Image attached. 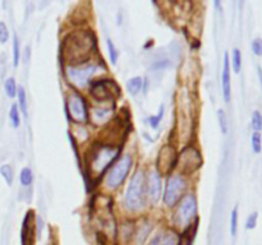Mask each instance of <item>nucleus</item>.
Wrapping results in <instances>:
<instances>
[{
    "label": "nucleus",
    "mask_w": 262,
    "mask_h": 245,
    "mask_svg": "<svg viewBox=\"0 0 262 245\" xmlns=\"http://www.w3.org/2000/svg\"><path fill=\"white\" fill-rule=\"evenodd\" d=\"M19 180H20V184H22L23 186H30L31 184H32L33 175H32V171H31L30 167L22 168V171H20V175H19Z\"/></svg>",
    "instance_id": "b1692460"
},
{
    "label": "nucleus",
    "mask_w": 262,
    "mask_h": 245,
    "mask_svg": "<svg viewBox=\"0 0 262 245\" xmlns=\"http://www.w3.org/2000/svg\"><path fill=\"white\" fill-rule=\"evenodd\" d=\"M112 86H114L113 81H96L91 84V92L99 100L112 99Z\"/></svg>",
    "instance_id": "ddd939ff"
},
{
    "label": "nucleus",
    "mask_w": 262,
    "mask_h": 245,
    "mask_svg": "<svg viewBox=\"0 0 262 245\" xmlns=\"http://www.w3.org/2000/svg\"><path fill=\"white\" fill-rule=\"evenodd\" d=\"M164 110H165V106H164V105H161L160 109H159V114L155 115V116H154V115H151V116L148 117L147 121H148V124H150L151 128L156 129V128L159 127V124H160L161 119H163V116H164Z\"/></svg>",
    "instance_id": "393cba45"
},
{
    "label": "nucleus",
    "mask_w": 262,
    "mask_h": 245,
    "mask_svg": "<svg viewBox=\"0 0 262 245\" xmlns=\"http://www.w3.org/2000/svg\"><path fill=\"white\" fill-rule=\"evenodd\" d=\"M4 89L8 97L17 96V84H15V79L13 77H9V78L5 79Z\"/></svg>",
    "instance_id": "aec40b11"
},
{
    "label": "nucleus",
    "mask_w": 262,
    "mask_h": 245,
    "mask_svg": "<svg viewBox=\"0 0 262 245\" xmlns=\"http://www.w3.org/2000/svg\"><path fill=\"white\" fill-rule=\"evenodd\" d=\"M194 230H196V226H193V229H192V225L187 227V229L184 230L183 234H182L181 239H179L178 242H177V245H192Z\"/></svg>",
    "instance_id": "6ab92c4d"
},
{
    "label": "nucleus",
    "mask_w": 262,
    "mask_h": 245,
    "mask_svg": "<svg viewBox=\"0 0 262 245\" xmlns=\"http://www.w3.org/2000/svg\"><path fill=\"white\" fill-rule=\"evenodd\" d=\"M238 231V207H235L232 211V216H230V234L232 236H235Z\"/></svg>",
    "instance_id": "c756f323"
},
{
    "label": "nucleus",
    "mask_w": 262,
    "mask_h": 245,
    "mask_svg": "<svg viewBox=\"0 0 262 245\" xmlns=\"http://www.w3.org/2000/svg\"><path fill=\"white\" fill-rule=\"evenodd\" d=\"M252 51L255 55L262 56V38H255L252 41Z\"/></svg>",
    "instance_id": "72a5a7b5"
},
{
    "label": "nucleus",
    "mask_w": 262,
    "mask_h": 245,
    "mask_svg": "<svg viewBox=\"0 0 262 245\" xmlns=\"http://www.w3.org/2000/svg\"><path fill=\"white\" fill-rule=\"evenodd\" d=\"M119 147L113 144H99L91 151V160H90V170L92 175H101L113 161L118 157Z\"/></svg>",
    "instance_id": "f03ea898"
},
{
    "label": "nucleus",
    "mask_w": 262,
    "mask_h": 245,
    "mask_svg": "<svg viewBox=\"0 0 262 245\" xmlns=\"http://www.w3.org/2000/svg\"><path fill=\"white\" fill-rule=\"evenodd\" d=\"M145 193V176L142 171H137L130 179V183L125 193V206L129 211H138L143 204Z\"/></svg>",
    "instance_id": "7ed1b4c3"
},
{
    "label": "nucleus",
    "mask_w": 262,
    "mask_h": 245,
    "mask_svg": "<svg viewBox=\"0 0 262 245\" xmlns=\"http://www.w3.org/2000/svg\"><path fill=\"white\" fill-rule=\"evenodd\" d=\"M178 240L173 232H168V234H160L158 236L154 237L148 245H177Z\"/></svg>",
    "instance_id": "2eb2a0df"
},
{
    "label": "nucleus",
    "mask_w": 262,
    "mask_h": 245,
    "mask_svg": "<svg viewBox=\"0 0 262 245\" xmlns=\"http://www.w3.org/2000/svg\"><path fill=\"white\" fill-rule=\"evenodd\" d=\"M222 87H223V96H224L225 102L230 101L232 96V87H230V60L229 54H224V64H223V73H222Z\"/></svg>",
    "instance_id": "f8f14e48"
},
{
    "label": "nucleus",
    "mask_w": 262,
    "mask_h": 245,
    "mask_svg": "<svg viewBox=\"0 0 262 245\" xmlns=\"http://www.w3.org/2000/svg\"><path fill=\"white\" fill-rule=\"evenodd\" d=\"M217 120H219V125H220V129H222L223 134H227L228 133V117L227 114H225L224 110L220 109L217 111Z\"/></svg>",
    "instance_id": "c85d7f7f"
},
{
    "label": "nucleus",
    "mask_w": 262,
    "mask_h": 245,
    "mask_svg": "<svg viewBox=\"0 0 262 245\" xmlns=\"http://www.w3.org/2000/svg\"><path fill=\"white\" fill-rule=\"evenodd\" d=\"M94 71L95 65L71 66V68L68 69L69 78L73 81V83H77L78 86H83Z\"/></svg>",
    "instance_id": "9d476101"
},
{
    "label": "nucleus",
    "mask_w": 262,
    "mask_h": 245,
    "mask_svg": "<svg viewBox=\"0 0 262 245\" xmlns=\"http://www.w3.org/2000/svg\"><path fill=\"white\" fill-rule=\"evenodd\" d=\"M147 197L152 204H156L161 197V178L158 171H152L148 175Z\"/></svg>",
    "instance_id": "9b49d317"
},
{
    "label": "nucleus",
    "mask_w": 262,
    "mask_h": 245,
    "mask_svg": "<svg viewBox=\"0 0 262 245\" xmlns=\"http://www.w3.org/2000/svg\"><path fill=\"white\" fill-rule=\"evenodd\" d=\"M95 40L89 32H74L64 42V55H68L69 63L82 64L90 58Z\"/></svg>",
    "instance_id": "f257e3e1"
},
{
    "label": "nucleus",
    "mask_w": 262,
    "mask_h": 245,
    "mask_svg": "<svg viewBox=\"0 0 262 245\" xmlns=\"http://www.w3.org/2000/svg\"><path fill=\"white\" fill-rule=\"evenodd\" d=\"M20 59V48H19V40H18L17 35L13 37V65L18 66Z\"/></svg>",
    "instance_id": "a878e982"
},
{
    "label": "nucleus",
    "mask_w": 262,
    "mask_h": 245,
    "mask_svg": "<svg viewBox=\"0 0 262 245\" xmlns=\"http://www.w3.org/2000/svg\"><path fill=\"white\" fill-rule=\"evenodd\" d=\"M252 128L255 129V132H261L262 129V115L260 111H253L252 114Z\"/></svg>",
    "instance_id": "7c9ffc66"
},
{
    "label": "nucleus",
    "mask_w": 262,
    "mask_h": 245,
    "mask_svg": "<svg viewBox=\"0 0 262 245\" xmlns=\"http://www.w3.org/2000/svg\"><path fill=\"white\" fill-rule=\"evenodd\" d=\"M257 76H258V79H260L261 88H262V68L261 66H257Z\"/></svg>",
    "instance_id": "f704fd0d"
},
{
    "label": "nucleus",
    "mask_w": 262,
    "mask_h": 245,
    "mask_svg": "<svg viewBox=\"0 0 262 245\" xmlns=\"http://www.w3.org/2000/svg\"><path fill=\"white\" fill-rule=\"evenodd\" d=\"M252 150L255 153H260L262 150V138H261V133L260 132H253L252 134Z\"/></svg>",
    "instance_id": "cd10ccee"
},
{
    "label": "nucleus",
    "mask_w": 262,
    "mask_h": 245,
    "mask_svg": "<svg viewBox=\"0 0 262 245\" xmlns=\"http://www.w3.org/2000/svg\"><path fill=\"white\" fill-rule=\"evenodd\" d=\"M106 45H107V50H109L110 60H112L113 64H117L118 58H119V51H118V48L115 47L114 42H113L110 38H107L106 40Z\"/></svg>",
    "instance_id": "bb28decb"
},
{
    "label": "nucleus",
    "mask_w": 262,
    "mask_h": 245,
    "mask_svg": "<svg viewBox=\"0 0 262 245\" xmlns=\"http://www.w3.org/2000/svg\"><path fill=\"white\" fill-rule=\"evenodd\" d=\"M132 167V157L125 155L113 166L106 175V185L109 189H117L122 185Z\"/></svg>",
    "instance_id": "39448f33"
},
{
    "label": "nucleus",
    "mask_w": 262,
    "mask_h": 245,
    "mask_svg": "<svg viewBox=\"0 0 262 245\" xmlns=\"http://www.w3.org/2000/svg\"><path fill=\"white\" fill-rule=\"evenodd\" d=\"M9 40V30L4 22H0V42L5 43Z\"/></svg>",
    "instance_id": "2f4dec72"
},
{
    "label": "nucleus",
    "mask_w": 262,
    "mask_h": 245,
    "mask_svg": "<svg viewBox=\"0 0 262 245\" xmlns=\"http://www.w3.org/2000/svg\"><path fill=\"white\" fill-rule=\"evenodd\" d=\"M9 119L10 122H12L13 128H18L20 124V116H19V107L18 105H12L9 111Z\"/></svg>",
    "instance_id": "4be33fe9"
},
{
    "label": "nucleus",
    "mask_w": 262,
    "mask_h": 245,
    "mask_svg": "<svg viewBox=\"0 0 262 245\" xmlns=\"http://www.w3.org/2000/svg\"><path fill=\"white\" fill-rule=\"evenodd\" d=\"M177 163L176 151L171 145H164L160 150L158 158V167L159 174H169L173 170L174 165Z\"/></svg>",
    "instance_id": "1a4fd4ad"
},
{
    "label": "nucleus",
    "mask_w": 262,
    "mask_h": 245,
    "mask_svg": "<svg viewBox=\"0 0 262 245\" xmlns=\"http://www.w3.org/2000/svg\"><path fill=\"white\" fill-rule=\"evenodd\" d=\"M33 212H27L23 221L22 227V245H31L32 244V236H33V222H32Z\"/></svg>",
    "instance_id": "4468645a"
},
{
    "label": "nucleus",
    "mask_w": 262,
    "mask_h": 245,
    "mask_svg": "<svg viewBox=\"0 0 262 245\" xmlns=\"http://www.w3.org/2000/svg\"><path fill=\"white\" fill-rule=\"evenodd\" d=\"M197 213V201L196 197L192 194H187L179 202L178 209L174 216V222L178 227H188L192 225V219Z\"/></svg>",
    "instance_id": "20e7f679"
},
{
    "label": "nucleus",
    "mask_w": 262,
    "mask_h": 245,
    "mask_svg": "<svg viewBox=\"0 0 262 245\" xmlns=\"http://www.w3.org/2000/svg\"><path fill=\"white\" fill-rule=\"evenodd\" d=\"M91 116H92V120H94L95 124H101L102 121H106V120L109 119L110 110L102 109V107H100V109H95L94 111H92Z\"/></svg>",
    "instance_id": "f3484780"
},
{
    "label": "nucleus",
    "mask_w": 262,
    "mask_h": 245,
    "mask_svg": "<svg viewBox=\"0 0 262 245\" xmlns=\"http://www.w3.org/2000/svg\"><path fill=\"white\" fill-rule=\"evenodd\" d=\"M143 81L141 77H133L127 82V89L132 96H137L140 93L141 88H142Z\"/></svg>",
    "instance_id": "dca6fc26"
},
{
    "label": "nucleus",
    "mask_w": 262,
    "mask_h": 245,
    "mask_svg": "<svg viewBox=\"0 0 262 245\" xmlns=\"http://www.w3.org/2000/svg\"><path fill=\"white\" fill-rule=\"evenodd\" d=\"M187 188V183L182 175H173L169 178L166 184L165 194H164V202L166 206L173 207L178 203L183 197L184 190Z\"/></svg>",
    "instance_id": "423d86ee"
},
{
    "label": "nucleus",
    "mask_w": 262,
    "mask_h": 245,
    "mask_svg": "<svg viewBox=\"0 0 262 245\" xmlns=\"http://www.w3.org/2000/svg\"><path fill=\"white\" fill-rule=\"evenodd\" d=\"M232 65L234 73H239L242 68V55H241L239 48H234L232 54Z\"/></svg>",
    "instance_id": "5701e85b"
},
{
    "label": "nucleus",
    "mask_w": 262,
    "mask_h": 245,
    "mask_svg": "<svg viewBox=\"0 0 262 245\" xmlns=\"http://www.w3.org/2000/svg\"><path fill=\"white\" fill-rule=\"evenodd\" d=\"M177 163H179L182 173L191 174L202 165V157L196 148L187 147L181 153V157L177 160Z\"/></svg>",
    "instance_id": "6e6552de"
},
{
    "label": "nucleus",
    "mask_w": 262,
    "mask_h": 245,
    "mask_svg": "<svg viewBox=\"0 0 262 245\" xmlns=\"http://www.w3.org/2000/svg\"><path fill=\"white\" fill-rule=\"evenodd\" d=\"M0 174H2V176L4 178V180L7 181L8 185H12L13 179H14V171H13L12 166L8 165V163L3 165L2 167H0Z\"/></svg>",
    "instance_id": "412c9836"
},
{
    "label": "nucleus",
    "mask_w": 262,
    "mask_h": 245,
    "mask_svg": "<svg viewBox=\"0 0 262 245\" xmlns=\"http://www.w3.org/2000/svg\"><path fill=\"white\" fill-rule=\"evenodd\" d=\"M257 212H253V213H251L250 216H248L247 221H246V227H247L248 230H252L255 229L256 225H257Z\"/></svg>",
    "instance_id": "473e14b6"
},
{
    "label": "nucleus",
    "mask_w": 262,
    "mask_h": 245,
    "mask_svg": "<svg viewBox=\"0 0 262 245\" xmlns=\"http://www.w3.org/2000/svg\"><path fill=\"white\" fill-rule=\"evenodd\" d=\"M68 111L71 119L76 122H86L90 119L87 105L83 97L77 92L69 94L68 97Z\"/></svg>",
    "instance_id": "0eeeda50"
},
{
    "label": "nucleus",
    "mask_w": 262,
    "mask_h": 245,
    "mask_svg": "<svg viewBox=\"0 0 262 245\" xmlns=\"http://www.w3.org/2000/svg\"><path fill=\"white\" fill-rule=\"evenodd\" d=\"M17 96H18V106H19L22 114L27 117V94H26L25 88H23L22 86H18Z\"/></svg>",
    "instance_id": "a211bd4d"
}]
</instances>
